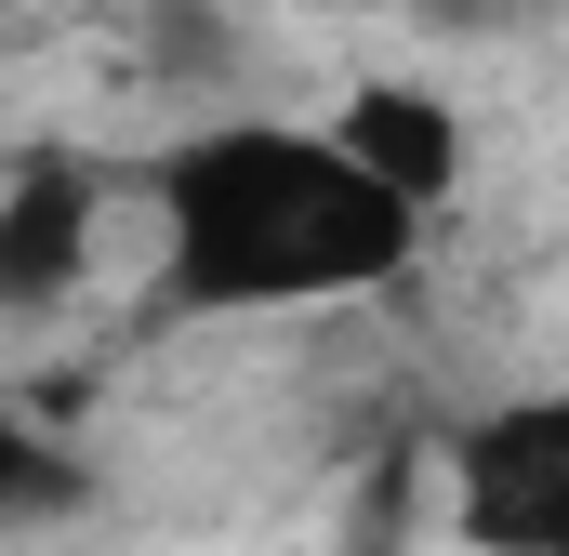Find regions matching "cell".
Here are the masks:
<instances>
[{
  "label": "cell",
  "instance_id": "cell-1",
  "mask_svg": "<svg viewBox=\"0 0 569 556\" xmlns=\"http://www.w3.org/2000/svg\"><path fill=\"white\" fill-rule=\"evenodd\" d=\"M159 278L212 318L345 305L425 252V212L358 172L331 120H212L159 159Z\"/></svg>",
  "mask_w": 569,
  "mask_h": 556
},
{
  "label": "cell",
  "instance_id": "cell-2",
  "mask_svg": "<svg viewBox=\"0 0 569 556\" xmlns=\"http://www.w3.org/2000/svg\"><path fill=\"white\" fill-rule=\"evenodd\" d=\"M450 517L477 556H569V385L503 398L450 437Z\"/></svg>",
  "mask_w": 569,
  "mask_h": 556
},
{
  "label": "cell",
  "instance_id": "cell-3",
  "mask_svg": "<svg viewBox=\"0 0 569 556\" xmlns=\"http://www.w3.org/2000/svg\"><path fill=\"white\" fill-rule=\"evenodd\" d=\"M93 226H107V172L67 159V146H27L13 186H0V291H13L27 318L67 305L80 266H93Z\"/></svg>",
  "mask_w": 569,
  "mask_h": 556
},
{
  "label": "cell",
  "instance_id": "cell-4",
  "mask_svg": "<svg viewBox=\"0 0 569 556\" xmlns=\"http://www.w3.org/2000/svg\"><path fill=\"white\" fill-rule=\"evenodd\" d=\"M331 133L358 146V172H371V186H398L411 212H437V199L463 186V120L437 107L425 80H358V93L331 107Z\"/></svg>",
  "mask_w": 569,
  "mask_h": 556
},
{
  "label": "cell",
  "instance_id": "cell-5",
  "mask_svg": "<svg viewBox=\"0 0 569 556\" xmlns=\"http://www.w3.org/2000/svg\"><path fill=\"white\" fill-rule=\"evenodd\" d=\"M425 27H450V40H503V27H543L557 0H411Z\"/></svg>",
  "mask_w": 569,
  "mask_h": 556
}]
</instances>
